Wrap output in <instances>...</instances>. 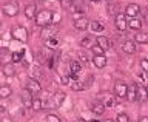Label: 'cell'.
Instances as JSON below:
<instances>
[{"label": "cell", "instance_id": "cell-38", "mask_svg": "<svg viewBox=\"0 0 148 122\" xmlns=\"http://www.w3.org/2000/svg\"><path fill=\"white\" fill-rule=\"evenodd\" d=\"M142 12H143V17H145V22L148 23V8L145 9V11H142Z\"/></svg>", "mask_w": 148, "mask_h": 122}, {"label": "cell", "instance_id": "cell-45", "mask_svg": "<svg viewBox=\"0 0 148 122\" xmlns=\"http://www.w3.org/2000/svg\"><path fill=\"white\" fill-rule=\"evenodd\" d=\"M0 26H2V22H0Z\"/></svg>", "mask_w": 148, "mask_h": 122}, {"label": "cell", "instance_id": "cell-20", "mask_svg": "<svg viewBox=\"0 0 148 122\" xmlns=\"http://www.w3.org/2000/svg\"><path fill=\"white\" fill-rule=\"evenodd\" d=\"M12 94V88L9 85H0V99H8Z\"/></svg>", "mask_w": 148, "mask_h": 122}, {"label": "cell", "instance_id": "cell-6", "mask_svg": "<svg viewBox=\"0 0 148 122\" xmlns=\"http://www.w3.org/2000/svg\"><path fill=\"white\" fill-rule=\"evenodd\" d=\"M73 25H74V28H76V30H79V31H85L86 28H88V25H90V22H88L86 17H83L82 14L79 12V14H74Z\"/></svg>", "mask_w": 148, "mask_h": 122}, {"label": "cell", "instance_id": "cell-41", "mask_svg": "<svg viewBox=\"0 0 148 122\" xmlns=\"http://www.w3.org/2000/svg\"><path fill=\"white\" fill-rule=\"evenodd\" d=\"M88 2H92V3H97L99 0H88Z\"/></svg>", "mask_w": 148, "mask_h": 122}, {"label": "cell", "instance_id": "cell-8", "mask_svg": "<svg viewBox=\"0 0 148 122\" xmlns=\"http://www.w3.org/2000/svg\"><path fill=\"white\" fill-rule=\"evenodd\" d=\"M26 90L29 91L32 96H36V94H39V93L42 91V85H40V82L37 81V79L29 77L26 81Z\"/></svg>", "mask_w": 148, "mask_h": 122}, {"label": "cell", "instance_id": "cell-36", "mask_svg": "<svg viewBox=\"0 0 148 122\" xmlns=\"http://www.w3.org/2000/svg\"><path fill=\"white\" fill-rule=\"evenodd\" d=\"M69 81H71L69 74H68V76H66V74H65V76H62V83H63V85H69Z\"/></svg>", "mask_w": 148, "mask_h": 122}, {"label": "cell", "instance_id": "cell-15", "mask_svg": "<svg viewBox=\"0 0 148 122\" xmlns=\"http://www.w3.org/2000/svg\"><path fill=\"white\" fill-rule=\"evenodd\" d=\"M90 107H91V110H92V113H94V114H103V111L106 108V107L103 105V102H100L99 99L94 101V102H91Z\"/></svg>", "mask_w": 148, "mask_h": 122}, {"label": "cell", "instance_id": "cell-17", "mask_svg": "<svg viewBox=\"0 0 148 122\" xmlns=\"http://www.w3.org/2000/svg\"><path fill=\"white\" fill-rule=\"evenodd\" d=\"M127 99H128L130 102H136V101H137V88H136V83H131V85H128Z\"/></svg>", "mask_w": 148, "mask_h": 122}, {"label": "cell", "instance_id": "cell-32", "mask_svg": "<svg viewBox=\"0 0 148 122\" xmlns=\"http://www.w3.org/2000/svg\"><path fill=\"white\" fill-rule=\"evenodd\" d=\"M46 122H62V121H60V118L57 114L49 113V114H46Z\"/></svg>", "mask_w": 148, "mask_h": 122}, {"label": "cell", "instance_id": "cell-30", "mask_svg": "<svg viewBox=\"0 0 148 122\" xmlns=\"http://www.w3.org/2000/svg\"><path fill=\"white\" fill-rule=\"evenodd\" d=\"M91 51H92V54H94V56H103V54H105V51L102 50L97 43L91 46Z\"/></svg>", "mask_w": 148, "mask_h": 122}, {"label": "cell", "instance_id": "cell-21", "mask_svg": "<svg viewBox=\"0 0 148 122\" xmlns=\"http://www.w3.org/2000/svg\"><path fill=\"white\" fill-rule=\"evenodd\" d=\"M3 74H5L6 77H12L14 74H16V70H14V63H11V62L5 63V65H3Z\"/></svg>", "mask_w": 148, "mask_h": 122}, {"label": "cell", "instance_id": "cell-4", "mask_svg": "<svg viewBox=\"0 0 148 122\" xmlns=\"http://www.w3.org/2000/svg\"><path fill=\"white\" fill-rule=\"evenodd\" d=\"M11 36L16 40L22 42V43H25V42H28V39H29V32H28V30L25 26H22V25L12 26L11 28Z\"/></svg>", "mask_w": 148, "mask_h": 122}, {"label": "cell", "instance_id": "cell-39", "mask_svg": "<svg viewBox=\"0 0 148 122\" xmlns=\"http://www.w3.org/2000/svg\"><path fill=\"white\" fill-rule=\"evenodd\" d=\"M137 122H148V116H142V118L139 119Z\"/></svg>", "mask_w": 148, "mask_h": 122}, {"label": "cell", "instance_id": "cell-46", "mask_svg": "<svg viewBox=\"0 0 148 122\" xmlns=\"http://www.w3.org/2000/svg\"><path fill=\"white\" fill-rule=\"evenodd\" d=\"M106 2H111V0H106Z\"/></svg>", "mask_w": 148, "mask_h": 122}, {"label": "cell", "instance_id": "cell-14", "mask_svg": "<svg viewBox=\"0 0 148 122\" xmlns=\"http://www.w3.org/2000/svg\"><path fill=\"white\" fill-rule=\"evenodd\" d=\"M122 51L127 54H134L136 53V42L134 40H125L122 43Z\"/></svg>", "mask_w": 148, "mask_h": 122}, {"label": "cell", "instance_id": "cell-33", "mask_svg": "<svg viewBox=\"0 0 148 122\" xmlns=\"http://www.w3.org/2000/svg\"><path fill=\"white\" fill-rule=\"evenodd\" d=\"M60 3H62L63 8H74L73 0H60Z\"/></svg>", "mask_w": 148, "mask_h": 122}, {"label": "cell", "instance_id": "cell-7", "mask_svg": "<svg viewBox=\"0 0 148 122\" xmlns=\"http://www.w3.org/2000/svg\"><path fill=\"white\" fill-rule=\"evenodd\" d=\"M127 91H128V83H125L123 81H117L114 83V94L119 99H125L127 97Z\"/></svg>", "mask_w": 148, "mask_h": 122}, {"label": "cell", "instance_id": "cell-10", "mask_svg": "<svg viewBox=\"0 0 148 122\" xmlns=\"http://www.w3.org/2000/svg\"><path fill=\"white\" fill-rule=\"evenodd\" d=\"M139 12H140V6H139L137 3H128L127 8H125V16L128 17H137Z\"/></svg>", "mask_w": 148, "mask_h": 122}, {"label": "cell", "instance_id": "cell-25", "mask_svg": "<svg viewBox=\"0 0 148 122\" xmlns=\"http://www.w3.org/2000/svg\"><path fill=\"white\" fill-rule=\"evenodd\" d=\"M103 96H105V97H100V96H99V101L103 102L105 107H113V105H114V99H113V97H111L108 93H105Z\"/></svg>", "mask_w": 148, "mask_h": 122}, {"label": "cell", "instance_id": "cell-19", "mask_svg": "<svg viewBox=\"0 0 148 122\" xmlns=\"http://www.w3.org/2000/svg\"><path fill=\"white\" fill-rule=\"evenodd\" d=\"M128 28H131V30H134V31H139L142 28V20L139 17L130 19V20H128Z\"/></svg>", "mask_w": 148, "mask_h": 122}, {"label": "cell", "instance_id": "cell-47", "mask_svg": "<svg viewBox=\"0 0 148 122\" xmlns=\"http://www.w3.org/2000/svg\"><path fill=\"white\" fill-rule=\"evenodd\" d=\"M0 63H2V60H0Z\"/></svg>", "mask_w": 148, "mask_h": 122}, {"label": "cell", "instance_id": "cell-31", "mask_svg": "<svg viewBox=\"0 0 148 122\" xmlns=\"http://www.w3.org/2000/svg\"><path fill=\"white\" fill-rule=\"evenodd\" d=\"M116 122H131V121H130V116L127 113H119L117 118H116Z\"/></svg>", "mask_w": 148, "mask_h": 122}, {"label": "cell", "instance_id": "cell-29", "mask_svg": "<svg viewBox=\"0 0 148 122\" xmlns=\"http://www.w3.org/2000/svg\"><path fill=\"white\" fill-rule=\"evenodd\" d=\"M42 107H43L42 101L39 99V97H34V101H32V108H31V110H34V111H40V110H42Z\"/></svg>", "mask_w": 148, "mask_h": 122}, {"label": "cell", "instance_id": "cell-3", "mask_svg": "<svg viewBox=\"0 0 148 122\" xmlns=\"http://www.w3.org/2000/svg\"><path fill=\"white\" fill-rule=\"evenodd\" d=\"M18 11H20V6H18L17 0H8L5 5H2V12L6 17H16Z\"/></svg>", "mask_w": 148, "mask_h": 122}, {"label": "cell", "instance_id": "cell-27", "mask_svg": "<svg viewBox=\"0 0 148 122\" xmlns=\"http://www.w3.org/2000/svg\"><path fill=\"white\" fill-rule=\"evenodd\" d=\"M85 83L83 82H80V81H74V82H71V90L73 91H82V90H85Z\"/></svg>", "mask_w": 148, "mask_h": 122}, {"label": "cell", "instance_id": "cell-48", "mask_svg": "<svg viewBox=\"0 0 148 122\" xmlns=\"http://www.w3.org/2000/svg\"><path fill=\"white\" fill-rule=\"evenodd\" d=\"M0 122H3V121H0Z\"/></svg>", "mask_w": 148, "mask_h": 122}, {"label": "cell", "instance_id": "cell-23", "mask_svg": "<svg viewBox=\"0 0 148 122\" xmlns=\"http://www.w3.org/2000/svg\"><path fill=\"white\" fill-rule=\"evenodd\" d=\"M90 28H91V31H94V32H102V31L105 30V26L102 25L99 20H92V22H90Z\"/></svg>", "mask_w": 148, "mask_h": 122}, {"label": "cell", "instance_id": "cell-9", "mask_svg": "<svg viewBox=\"0 0 148 122\" xmlns=\"http://www.w3.org/2000/svg\"><path fill=\"white\" fill-rule=\"evenodd\" d=\"M114 25L119 31H125L128 28V22H127V16L125 12H119L116 14V19H114Z\"/></svg>", "mask_w": 148, "mask_h": 122}, {"label": "cell", "instance_id": "cell-24", "mask_svg": "<svg viewBox=\"0 0 148 122\" xmlns=\"http://www.w3.org/2000/svg\"><path fill=\"white\" fill-rule=\"evenodd\" d=\"M69 70H71L69 73L79 74V73H80V70H82V63L79 62V60H73V62L69 63Z\"/></svg>", "mask_w": 148, "mask_h": 122}, {"label": "cell", "instance_id": "cell-5", "mask_svg": "<svg viewBox=\"0 0 148 122\" xmlns=\"http://www.w3.org/2000/svg\"><path fill=\"white\" fill-rule=\"evenodd\" d=\"M57 31H59L57 25L51 23V25L42 28V31H40V37H42L43 40H49V39H53V37L57 36Z\"/></svg>", "mask_w": 148, "mask_h": 122}, {"label": "cell", "instance_id": "cell-12", "mask_svg": "<svg viewBox=\"0 0 148 122\" xmlns=\"http://www.w3.org/2000/svg\"><path fill=\"white\" fill-rule=\"evenodd\" d=\"M20 99H22V104L26 107V108H32V101H34V97H32V94L29 91H22L20 94Z\"/></svg>", "mask_w": 148, "mask_h": 122}, {"label": "cell", "instance_id": "cell-26", "mask_svg": "<svg viewBox=\"0 0 148 122\" xmlns=\"http://www.w3.org/2000/svg\"><path fill=\"white\" fill-rule=\"evenodd\" d=\"M23 53H25V51H14V53H11V60L14 63H17V62H22L23 60Z\"/></svg>", "mask_w": 148, "mask_h": 122}, {"label": "cell", "instance_id": "cell-18", "mask_svg": "<svg viewBox=\"0 0 148 122\" xmlns=\"http://www.w3.org/2000/svg\"><path fill=\"white\" fill-rule=\"evenodd\" d=\"M92 63H94L96 68H105L106 67V57L103 56H94L92 57Z\"/></svg>", "mask_w": 148, "mask_h": 122}, {"label": "cell", "instance_id": "cell-44", "mask_svg": "<svg viewBox=\"0 0 148 122\" xmlns=\"http://www.w3.org/2000/svg\"><path fill=\"white\" fill-rule=\"evenodd\" d=\"M145 87H147V91H148V83H147V85H145Z\"/></svg>", "mask_w": 148, "mask_h": 122}, {"label": "cell", "instance_id": "cell-13", "mask_svg": "<svg viewBox=\"0 0 148 122\" xmlns=\"http://www.w3.org/2000/svg\"><path fill=\"white\" fill-rule=\"evenodd\" d=\"M96 43L99 45L103 51H108L110 46H111V42H110V39L106 36H97L96 37Z\"/></svg>", "mask_w": 148, "mask_h": 122}, {"label": "cell", "instance_id": "cell-16", "mask_svg": "<svg viewBox=\"0 0 148 122\" xmlns=\"http://www.w3.org/2000/svg\"><path fill=\"white\" fill-rule=\"evenodd\" d=\"M137 88V101L139 102H145L148 99V91H147V87L145 85H136Z\"/></svg>", "mask_w": 148, "mask_h": 122}, {"label": "cell", "instance_id": "cell-2", "mask_svg": "<svg viewBox=\"0 0 148 122\" xmlns=\"http://www.w3.org/2000/svg\"><path fill=\"white\" fill-rule=\"evenodd\" d=\"M65 99H66V94H65V93H62V91H56L54 94L48 99V102L45 104V107H46L48 110H56V108H59V107L63 105Z\"/></svg>", "mask_w": 148, "mask_h": 122}, {"label": "cell", "instance_id": "cell-43", "mask_svg": "<svg viewBox=\"0 0 148 122\" xmlns=\"http://www.w3.org/2000/svg\"><path fill=\"white\" fill-rule=\"evenodd\" d=\"M88 122H99V121H96V119H92V121H88Z\"/></svg>", "mask_w": 148, "mask_h": 122}, {"label": "cell", "instance_id": "cell-35", "mask_svg": "<svg viewBox=\"0 0 148 122\" xmlns=\"http://www.w3.org/2000/svg\"><path fill=\"white\" fill-rule=\"evenodd\" d=\"M79 59H80V62L88 63V57H86V54L83 53V51H79Z\"/></svg>", "mask_w": 148, "mask_h": 122}, {"label": "cell", "instance_id": "cell-22", "mask_svg": "<svg viewBox=\"0 0 148 122\" xmlns=\"http://www.w3.org/2000/svg\"><path fill=\"white\" fill-rule=\"evenodd\" d=\"M134 42H137V43H148V34L142 31H137L134 34Z\"/></svg>", "mask_w": 148, "mask_h": 122}, {"label": "cell", "instance_id": "cell-40", "mask_svg": "<svg viewBox=\"0 0 148 122\" xmlns=\"http://www.w3.org/2000/svg\"><path fill=\"white\" fill-rule=\"evenodd\" d=\"M0 113H5V108H3V107H0Z\"/></svg>", "mask_w": 148, "mask_h": 122}, {"label": "cell", "instance_id": "cell-28", "mask_svg": "<svg viewBox=\"0 0 148 122\" xmlns=\"http://www.w3.org/2000/svg\"><path fill=\"white\" fill-rule=\"evenodd\" d=\"M57 45H59V40H57V37H53V39H49V40H45V46H46V48H49V50L56 48Z\"/></svg>", "mask_w": 148, "mask_h": 122}, {"label": "cell", "instance_id": "cell-1", "mask_svg": "<svg viewBox=\"0 0 148 122\" xmlns=\"http://www.w3.org/2000/svg\"><path fill=\"white\" fill-rule=\"evenodd\" d=\"M53 20H54V11H51V9H42L36 16V25L42 28L51 25Z\"/></svg>", "mask_w": 148, "mask_h": 122}, {"label": "cell", "instance_id": "cell-11", "mask_svg": "<svg viewBox=\"0 0 148 122\" xmlns=\"http://www.w3.org/2000/svg\"><path fill=\"white\" fill-rule=\"evenodd\" d=\"M23 12H25V17L26 19H36V16H37V5L36 3H28L26 6H25V9H23Z\"/></svg>", "mask_w": 148, "mask_h": 122}, {"label": "cell", "instance_id": "cell-34", "mask_svg": "<svg viewBox=\"0 0 148 122\" xmlns=\"http://www.w3.org/2000/svg\"><path fill=\"white\" fill-rule=\"evenodd\" d=\"M140 68L143 70V73H148V60L147 59H142L140 60Z\"/></svg>", "mask_w": 148, "mask_h": 122}, {"label": "cell", "instance_id": "cell-37", "mask_svg": "<svg viewBox=\"0 0 148 122\" xmlns=\"http://www.w3.org/2000/svg\"><path fill=\"white\" fill-rule=\"evenodd\" d=\"M80 43H82V46H88V45L91 43V37H85V39H83Z\"/></svg>", "mask_w": 148, "mask_h": 122}, {"label": "cell", "instance_id": "cell-42", "mask_svg": "<svg viewBox=\"0 0 148 122\" xmlns=\"http://www.w3.org/2000/svg\"><path fill=\"white\" fill-rule=\"evenodd\" d=\"M105 122H116V121H113V119H106Z\"/></svg>", "mask_w": 148, "mask_h": 122}]
</instances>
